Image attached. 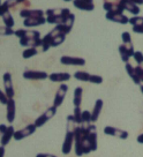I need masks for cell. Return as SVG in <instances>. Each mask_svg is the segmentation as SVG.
<instances>
[{
	"label": "cell",
	"instance_id": "obj_1",
	"mask_svg": "<svg viewBox=\"0 0 143 157\" xmlns=\"http://www.w3.org/2000/svg\"><path fill=\"white\" fill-rule=\"evenodd\" d=\"M77 124L75 121L73 114H69L67 117V125H66V135L61 147V151L65 155H68L72 151V148L74 147V133Z\"/></svg>",
	"mask_w": 143,
	"mask_h": 157
},
{
	"label": "cell",
	"instance_id": "obj_2",
	"mask_svg": "<svg viewBox=\"0 0 143 157\" xmlns=\"http://www.w3.org/2000/svg\"><path fill=\"white\" fill-rule=\"evenodd\" d=\"M55 113H57V108L55 106H50L45 112H43L40 114V117L37 118L36 120H35V126L38 128V127H42V126H44L45 124L49 121L50 119H52V118L55 116Z\"/></svg>",
	"mask_w": 143,
	"mask_h": 157
},
{
	"label": "cell",
	"instance_id": "obj_3",
	"mask_svg": "<svg viewBox=\"0 0 143 157\" xmlns=\"http://www.w3.org/2000/svg\"><path fill=\"white\" fill-rule=\"evenodd\" d=\"M2 80H4V91L7 98H14L15 90L13 86V80H12V74L9 72H6L2 76Z\"/></svg>",
	"mask_w": 143,
	"mask_h": 157
},
{
	"label": "cell",
	"instance_id": "obj_4",
	"mask_svg": "<svg viewBox=\"0 0 143 157\" xmlns=\"http://www.w3.org/2000/svg\"><path fill=\"white\" fill-rule=\"evenodd\" d=\"M36 129H37V127L35 126V124H29V125H27L24 128H22V129H20V131H15L13 139H15L16 141L23 140V139H25V137L32 135V134L36 132Z\"/></svg>",
	"mask_w": 143,
	"mask_h": 157
},
{
	"label": "cell",
	"instance_id": "obj_5",
	"mask_svg": "<svg viewBox=\"0 0 143 157\" xmlns=\"http://www.w3.org/2000/svg\"><path fill=\"white\" fill-rule=\"evenodd\" d=\"M104 133H105L106 135L118 137V139H121V140H126L129 135L127 131H123V129L113 127V126H106V127L104 128Z\"/></svg>",
	"mask_w": 143,
	"mask_h": 157
},
{
	"label": "cell",
	"instance_id": "obj_6",
	"mask_svg": "<svg viewBox=\"0 0 143 157\" xmlns=\"http://www.w3.org/2000/svg\"><path fill=\"white\" fill-rule=\"evenodd\" d=\"M22 76L25 80H45L49 78V74L43 71H31V69H25Z\"/></svg>",
	"mask_w": 143,
	"mask_h": 157
},
{
	"label": "cell",
	"instance_id": "obj_7",
	"mask_svg": "<svg viewBox=\"0 0 143 157\" xmlns=\"http://www.w3.org/2000/svg\"><path fill=\"white\" fill-rule=\"evenodd\" d=\"M15 114H16V103L14 98H8L6 103V119L9 124L14 123Z\"/></svg>",
	"mask_w": 143,
	"mask_h": 157
},
{
	"label": "cell",
	"instance_id": "obj_8",
	"mask_svg": "<svg viewBox=\"0 0 143 157\" xmlns=\"http://www.w3.org/2000/svg\"><path fill=\"white\" fill-rule=\"evenodd\" d=\"M67 91H68V86L65 83H61V86L58 88V91L55 94V99H53V106H55V108L58 109L61 104L64 103L65 97L67 95Z\"/></svg>",
	"mask_w": 143,
	"mask_h": 157
},
{
	"label": "cell",
	"instance_id": "obj_9",
	"mask_svg": "<svg viewBox=\"0 0 143 157\" xmlns=\"http://www.w3.org/2000/svg\"><path fill=\"white\" fill-rule=\"evenodd\" d=\"M60 63L66 66H84L85 60L80 57H70V56H62L60 58Z\"/></svg>",
	"mask_w": 143,
	"mask_h": 157
},
{
	"label": "cell",
	"instance_id": "obj_10",
	"mask_svg": "<svg viewBox=\"0 0 143 157\" xmlns=\"http://www.w3.org/2000/svg\"><path fill=\"white\" fill-rule=\"evenodd\" d=\"M105 17L109 21H112L114 23H120V25H127L129 22V17H127L123 13H106Z\"/></svg>",
	"mask_w": 143,
	"mask_h": 157
},
{
	"label": "cell",
	"instance_id": "obj_11",
	"mask_svg": "<svg viewBox=\"0 0 143 157\" xmlns=\"http://www.w3.org/2000/svg\"><path fill=\"white\" fill-rule=\"evenodd\" d=\"M87 137H88L89 142H90V146H91V150L92 151H96L97 148H98V142H97V128L94 124L90 125L88 131V134H87Z\"/></svg>",
	"mask_w": 143,
	"mask_h": 157
},
{
	"label": "cell",
	"instance_id": "obj_12",
	"mask_svg": "<svg viewBox=\"0 0 143 157\" xmlns=\"http://www.w3.org/2000/svg\"><path fill=\"white\" fill-rule=\"evenodd\" d=\"M121 39H122V44L125 45V48H126V50H127L129 57L132 58L134 52H135L133 42H132V36H130V34H129L128 31H123L122 35H121Z\"/></svg>",
	"mask_w": 143,
	"mask_h": 157
},
{
	"label": "cell",
	"instance_id": "obj_13",
	"mask_svg": "<svg viewBox=\"0 0 143 157\" xmlns=\"http://www.w3.org/2000/svg\"><path fill=\"white\" fill-rule=\"evenodd\" d=\"M46 23V17L42 16V17H28V19L23 20V25L27 28H35Z\"/></svg>",
	"mask_w": 143,
	"mask_h": 157
},
{
	"label": "cell",
	"instance_id": "obj_14",
	"mask_svg": "<svg viewBox=\"0 0 143 157\" xmlns=\"http://www.w3.org/2000/svg\"><path fill=\"white\" fill-rule=\"evenodd\" d=\"M44 10H30V8H25V10H20V16L23 19H28V17H42L44 16Z\"/></svg>",
	"mask_w": 143,
	"mask_h": 157
},
{
	"label": "cell",
	"instance_id": "obj_15",
	"mask_svg": "<svg viewBox=\"0 0 143 157\" xmlns=\"http://www.w3.org/2000/svg\"><path fill=\"white\" fill-rule=\"evenodd\" d=\"M103 106H104L103 99L98 98V99L96 101V103H95V105H94V110H92V112H91V123L92 124H95L98 120L99 116H100V113H102V110H103Z\"/></svg>",
	"mask_w": 143,
	"mask_h": 157
},
{
	"label": "cell",
	"instance_id": "obj_16",
	"mask_svg": "<svg viewBox=\"0 0 143 157\" xmlns=\"http://www.w3.org/2000/svg\"><path fill=\"white\" fill-rule=\"evenodd\" d=\"M72 75L69 73H52L49 75V78L52 82H58V83H64L69 81Z\"/></svg>",
	"mask_w": 143,
	"mask_h": 157
},
{
	"label": "cell",
	"instance_id": "obj_17",
	"mask_svg": "<svg viewBox=\"0 0 143 157\" xmlns=\"http://www.w3.org/2000/svg\"><path fill=\"white\" fill-rule=\"evenodd\" d=\"M14 133H15L14 127H13L12 125H10V126H8V127H7V129H6V132L1 135V137H0V143H1V146L6 147V146L10 142V140L13 139V136H14Z\"/></svg>",
	"mask_w": 143,
	"mask_h": 157
},
{
	"label": "cell",
	"instance_id": "obj_18",
	"mask_svg": "<svg viewBox=\"0 0 143 157\" xmlns=\"http://www.w3.org/2000/svg\"><path fill=\"white\" fill-rule=\"evenodd\" d=\"M103 8L106 13H123L125 10L121 4H113V2H103Z\"/></svg>",
	"mask_w": 143,
	"mask_h": 157
},
{
	"label": "cell",
	"instance_id": "obj_19",
	"mask_svg": "<svg viewBox=\"0 0 143 157\" xmlns=\"http://www.w3.org/2000/svg\"><path fill=\"white\" fill-rule=\"evenodd\" d=\"M120 4H121V6L123 7V10L129 12V13H132V14H134L135 16L140 14V12H141L140 6L135 5L133 2H129V1H126V0H120Z\"/></svg>",
	"mask_w": 143,
	"mask_h": 157
},
{
	"label": "cell",
	"instance_id": "obj_20",
	"mask_svg": "<svg viewBox=\"0 0 143 157\" xmlns=\"http://www.w3.org/2000/svg\"><path fill=\"white\" fill-rule=\"evenodd\" d=\"M20 45L21 46H24V48H40L42 46V38L40 39H31V38H23L20 39Z\"/></svg>",
	"mask_w": 143,
	"mask_h": 157
},
{
	"label": "cell",
	"instance_id": "obj_21",
	"mask_svg": "<svg viewBox=\"0 0 143 157\" xmlns=\"http://www.w3.org/2000/svg\"><path fill=\"white\" fill-rule=\"evenodd\" d=\"M125 69H126L127 74L129 75V78L133 80L134 83L137 84V86H141V84H142V83H141V80L138 78L137 74H136V72H135V67H134L130 63H127V64H126V66H125Z\"/></svg>",
	"mask_w": 143,
	"mask_h": 157
},
{
	"label": "cell",
	"instance_id": "obj_22",
	"mask_svg": "<svg viewBox=\"0 0 143 157\" xmlns=\"http://www.w3.org/2000/svg\"><path fill=\"white\" fill-rule=\"evenodd\" d=\"M73 5L81 10H85V12H91L95 10L94 2H85V1H81V0H73Z\"/></svg>",
	"mask_w": 143,
	"mask_h": 157
},
{
	"label": "cell",
	"instance_id": "obj_23",
	"mask_svg": "<svg viewBox=\"0 0 143 157\" xmlns=\"http://www.w3.org/2000/svg\"><path fill=\"white\" fill-rule=\"evenodd\" d=\"M1 19H2V22L5 23L6 27L8 28H13L15 25V21L13 19V16L10 14V10H6L5 13L1 14Z\"/></svg>",
	"mask_w": 143,
	"mask_h": 157
},
{
	"label": "cell",
	"instance_id": "obj_24",
	"mask_svg": "<svg viewBox=\"0 0 143 157\" xmlns=\"http://www.w3.org/2000/svg\"><path fill=\"white\" fill-rule=\"evenodd\" d=\"M82 95H83V88L76 87L74 90V98H73L74 106H81V104H82Z\"/></svg>",
	"mask_w": 143,
	"mask_h": 157
},
{
	"label": "cell",
	"instance_id": "obj_25",
	"mask_svg": "<svg viewBox=\"0 0 143 157\" xmlns=\"http://www.w3.org/2000/svg\"><path fill=\"white\" fill-rule=\"evenodd\" d=\"M51 40H52V36L50 35V33L49 34H46L42 38V51L43 52H46V51H49V49L51 48Z\"/></svg>",
	"mask_w": 143,
	"mask_h": 157
},
{
	"label": "cell",
	"instance_id": "obj_26",
	"mask_svg": "<svg viewBox=\"0 0 143 157\" xmlns=\"http://www.w3.org/2000/svg\"><path fill=\"white\" fill-rule=\"evenodd\" d=\"M119 54H120V58H121V60H122L125 64H127V63H129V59H130V57H129L128 52H127V50H126V48H125V45L123 44H120L119 45Z\"/></svg>",
	"mask_w": 143,
	"mask_h": 157
},
{
	"label": "cell",
	"instance_id": "obj_27",
	"mask_svg": "<svg viewBox=\"0 0 143 157\" xmlns=\"http://www.w3.org/2000/svg\"><path fill=\"white\" fill-rule=\"evenodd\" d=\"M65 40H66V35L61 34V35H58V36H55L52 38L51 40V48H57V46H59L64 43Z\"/></svg>",
	"mask_w": 143,
	"mask_h": 157
},
{
	"label": "cell",
	"instance_id": "obj_28",
	"mask_svg": "<svg viewBox=\"0 0 143 157\" xmlns=\"http://www.w3.org/2000/svg\"><path fill=\"white\" fill-rule=\"evenodd\" d=\"M74 78L79 81L82 82H89V78H90V74L88 72H83V71H79V72H75Z\"/></svg>",
	"mask_w": 143,
	"mask_h": 157
},
{
	"label": "cell",
	"instance_id": "obj_29",
	"mask_svg": "<svg viewBox=\"0 0 143 157\" xmlns=\"http://www.w3.org/2000/svg\"><path fill=\"white\" fill-rule=\"evenodd\" d=\"M38 53V50L36 49V48H27V49L22 52V57L24 59H30L35 57L36 54Z\"/></svg>",
	"mask_w": 143,
	"mask_h": 157
},
{
	"label": "cell",
	"instance_id": "obj_30",
	"mask_svg": "<svg viewBox=\"0 0 143 157\" xmlns=\"http://www.w3.org/2000/svg\"><path fill=\"white\" fill-rule=\"evenodd\" d=\"M65 20L62 19V16H46V23L50 25H61L64 23Z\"/></svg>",
	"mask_w": 143,
	"mask_h": 157
},
{
	"label": "cell",
	"instance_id": "obj_31",
	"mask_svg": "<svg viewBox=\"0 0 143 157\" xmlns=\"http://www.w3.org/2000/svg\"><path fill=\"white\" fill-rule=\"evenodd\" d=\"M74 22H75V15L73 13H70V14L65 19L64 21V25L68 28L69 30L73 29V25H74Z\"/></svg>",
	"mask_w": 143,
	"mask_h": 157
},
{
	"label": "cell",
	"instance_id": "obj_32",
	"mask_svg": "<svg viewBox=\"0 0 143 157\" xmlns=\"http://www.w3.org/2000/svg\"><path fill=\"white\" fill-rule=\"evenodd\" d=\"M25 0H6V1H4V4H5L8 8L10 10H13V8H15V7H17L19 5H21V4H23Z\"/></svg>",
	"mask_w": 143,
	"mask_h": 157
},
{
	"label": "cell",
	"instance_id": "obj_33",
	"mask_svg": "<svg viewBox=\"0 0 143 157\" xmlns=\"http://www.w3.org/2000/svg\"><path fill=\"white\" fill-rule=\"evenodd\" d=\"M46 16H61L62 15V8H49L45 10Z\"/></svg>",
	"mask_w": 143,
	"mask_h": 157
},
{
	"label": "cell",
	"instance_id": "obj_34",
	"mask_svg": "<svg viewBox=\"0 0 143 157\" xmlns=\"http://www.w3.org/2000/svg\"><path fill=\"white\" fill-rule=\"evenodd\" d=\"M73 117H74L76 124H77V125H81V121H82V111H81V108H80V106H75L74 108Z\"/></svg>",
	"mask_w": 143,
	"mask_h": 157
},
{
	"label": "cell",
	"instance_id": "obj_35",
	"mask_svg": "<svg viewBox=\"0 0 143 157\" xmlns=\"http://www.w3.org/2000/svg\"><path fill=\"white\" fill-rule=\"evenodd\" d=\"M82 150H83V155H88L92 151L91 150V146H90V142H89L88 137L84 136L83 142H82Z\"/></svg>",
	"mask_w": 143,
	"mask_h": 157
},
{
	"label": "cell",
	"instance_id": "obj_36",
	"mask_svg": "<svg viewBox=\"0 0 143 157\" xmlns=\"http://www.w3.org/2000/svg\"><path fill=\"white\" fill-rule=\"evenodd\" d=\"M129 25H143V16H140V15H136V16H133L129 19Z\"/></svg>",
	"mask_w": 143,
	"mask_h": 157
},
{
	"label": "cell",
	"instance_id": "obj_37",
	"mask_svg": "<svg viewBox=\"0 0 143 157\" xmlns=\"http://www.w3.org/2000/svg\"><path fill=\"white\" fill-rule=\"evenodd\" d=\"M14 31L15 30H13V28H8L6 25L0 27V36H12L14 35Z\"/></svg>",
	"mask_w": 143,
	"mask_h": 157
},
{
	"label": "cell",
	"instance_id": "obj_38",
	"mask_svg": "<svg viewBox=\"0 0 143 157\" xmlns=\"http://www.w3.org/2000/svg\"><path fill=\"white\" fill-rule=\"evenodd\" d=\"M25 37H27V38H31V39H40V33L37 31V30H27Z\"/></svg>",
	"mask_w": 143,
	"mask_h": 157
},
{
	"label": "cell",
	"instance_id": "obj_39",
	"mask_svg": "<svg viewBox=\"0 0 143 157\" xmlns=\"http://www.w3.org/2000/svg\"><path fill=\"white\" fill-rule=\"evenodd\" d=\"M89 82L94 84H100L103 82V78L100 75H95V74H90V78H89Z\"/></svg>",
	"mask_w": 143,
	"mask_h": 157
},
{
	"label": "cell",
	"instance_id": "obj_40",
	"mask_svg": "<svg viewBox=\"0 0 143 157\" xmlns=\"http://www.w3.org/2000/svg\"><path fill=\"white\" fill-rule=\"evenodd\" d=\"M133 58H134V60L136 61V64H141L143 61V53L141 52V51H135L134 52V54H133Z\"/></svg>",
	"mask_w": 143,
	"mask_h": 157
},
{
	"label": "cell",
	"instance_id": "obj_41",
	"mask_svg": "<svg viewBox=\"0 0 143 157\" xmlns=\"http://www.w3.org/2000/svg\"><path fill=\"white\" fill-rule=\"evenodd\" d=\"M25 34H27V29H17L14 31V36H16L19 39L25 37Z\"/></svg>",
	"mask_w": 143,
	"mask_h": 157
},
{
	"label": "cell",
	"instance_id": "obj_42",
	"mask_svg": "<svg viewBox=\"0 0 143 157\" xmlns=\"http://www.w3.org/2000/svg\"><path fill=\"white\" fill-rule=\"evenodd\" d=\"M7 101H8V98H7V96H6L5 91H2V90L0 89V103L4 104V105H6Z\"/></svg>",
	"mask_w": 143,
	"mask_h": 157
},
{
	"label": "cell",
	"instance_id": "obj_43",
	"mask_svg": "<svg viewBox=\"0 0 143 157\" xmlns=\"http://www.w3.org/2000/svg\"><path fill=\"white\" fill-rule=\"evenodd\" d=\"M133 33H135V34H143V25H134Z\"/></svg>",
	"mask_w": 143,
	"mask_h": 157
},
{
	"label": "cell",
	"instance_id": "obj_44",
	"mask_svg": "<svg viewBox=\"0 0 143 157\" xmlns=\"http://www.w3.org/2000/svg\"><path fill=\"white\" fill-rule=\"evenodd\" d=\"M7 127H8V126H7V125H5V124H1V125H0V137H1V135L6 132Z\"/></svg>",
	"mask_w": 143,
	"mask_h": 157
},
{
	"label": "cell",
	"instance_id": "obj_45",
	"mask_svg": "<svg viewBox=\"0 0 143 157\" xmlns=\"http://www.w3.org/2000/svg\"><path fill=\"white\" fill-rule=\"evenodd\" d=\"M126 1H129V2H133L135 5H143V0H126Z\"/></svg>",
	"mask_w": 143,
	"mask_h": 157
},
{
	"label": "cell",
	"instance_id": "obj_46",
	"mask_svg": "<svg viewBox=\"0 0 143 157\" xmlns=\"http://www.w3.org/2000/svg\"><path fill=\"white\" fill-rule=\"evenodd\" d=\"M36 157H57L55 155H51V154H37Z\"/></svg>",
	"mask_w": 143,
	"mask_h": 157
},
{
	"label": "cell",
	"instance_id": "obj_47",
	"mask_svg": "<svg viewBox=\"0 0 143 157\" xmlns=\"http://www.w3.org/2000/svg\"><path fill=\"white\" fill-rule=\"evenodd\" d=\"M5 147L4 146H0V157H5Z\"/></svg>",
	"mask_w": 143,
	"mask_h": 157
},
{
	"label": "cell",
	"instance_id": "obj_48",
	"mask_svg": "<svg viewBox=\"0 0 143 157\" xmlns=\"http://www.w3.org/2000/svg\"><path fill=\"white\" fill-rule=\"evenodd\" d=\"M136 140H137V142H138V143H141V144H143V133H142V134H140V135H138Z\"/></svg>",
	"mask_w": 143,
	"mask_h": 157
},
{
	"label": "cell",
	"instance_id": "obj_49",
	"mask_svg": "<svg viewBox=\"0 0 143 157\" xmlns=\"http://www.w3.org/2000/svg\"><path fill=\"white\" fill-rule=\"evenodd\" d=\"M103 2H113V4H119L120 0H103Z\"/></svg>",
	"mask_w": 143,
	"mask_h": 157
},
{
	"label": "cell",
	"instance_id": "obj_50",
	"mask_svg": "<svg viewBox=\"0 0 143 157\" xmlns=\"http://www.w3.org/2000/svg\"><path fill=\"white\" fill-rule=\"evenodd\" d=\"M137 66H138V67H140V68H141V69H142V71H143V61H142V63H141V64H138Z\"/></svg>",
	"mask_w": 143,
	"mask_h": 157
},
{
	"label": "cell",
	"instance_id": "obj_51",
	"mask_svg": "<svg viewBox=\"0 0 143 157\" xmlns=\"http://www.w3.org/2000/svg\"><path fill=\"white\" fill-rule=\"evenodd\" d=\"M81 1H85V2H91V4L94 2V0H81Z\"/></svg>",
	"mask_w": 143,
	"mask_h": 157
},
{
	"label": "cell",
	"instance_id": "obj_52",
	"mask_svg": "<svg viewBox=\"0 0 143 157\" xmlns=\"http://www.w3.org/2000/svg\"><path fill=\"white\" fill-rule=\"evenodd\" d=\"M140 89H141V93L143 94V84H141V86H140Z\"/></svg>",
	"mask_w": 143,
	"mask_h": 157
},
{
	"label": "cell",
	"instance_id": "obj_53",
	"mask_svg": "<svg viewBox=\"0 0 143 157\" xmlns=\"http://www.w3.org/2000/svg\"><path fill=\"white\" fill-rule=\"evenodd\" d=\"M64 1H66V2H69V1H72V0H64Z\"/></svg>",
	"mask_w": 143,
	"mask_h": 157
},
{
	"label": "cell",
	"instance_id": "obj_54",
	"mask_svg": "<svg viewBox=\"0 0 143 157\" xmlns=\"http://www.w3.org/2000/svg\"><path fill=\"white\" fill-rule=\"evenodd\" d=\"M0 5H1V0H0Z\"/></svg>",
	"mask_w": 143,
	"mask_h": 157
},
{
	"label": "cell",
	"instance_id": "obj_55",
	"mask_svg": "<svg viewBox=\"0 0 143 157\" xmlns=\"http://www.w3.org/2000/svg\"><path fill=\"white\" fill-rule=\"evenodd\" d=\"M0 17H1V16H0Z\"/></svg>",
	"mask_w": 143,
	"mask_h": 157
}]
</instances>
